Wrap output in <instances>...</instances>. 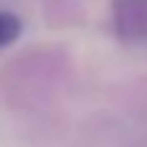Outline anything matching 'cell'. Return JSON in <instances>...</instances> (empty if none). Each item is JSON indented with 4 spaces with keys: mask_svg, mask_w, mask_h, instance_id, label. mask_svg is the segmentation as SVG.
Wrapping results in <instances>:
<instances>
[{
    "mask_svg": "<svg viewBox=\"0 0 147 147\" xmlns=\"http://www.w3.org/2000/svg\"><path fill=\"white\" fill-rule=\"evenodd\" d=\"M18 36H21V21H18V16H13L8 10H0V49L10 47Z\"/></svg>",
    "mask_w": 147,
    "mask_h": 147,
    "instance_id": "2",
    "label": "cell"
},
{
    "mask_svg": "<svg viewBox=\"0 0 147 147\" xmlns=\"http://www.w3.org/2000/svg\"><path fill=\"white\" fill-rule=\"evenodd\" d=\"M114 26L121 41H145L147 0H114Z\"/></svg>",
    "mask_w": 147,
    "mask_h": 147,
    "instance_id": "1",
    "label": "cell"
}]
</instances>
